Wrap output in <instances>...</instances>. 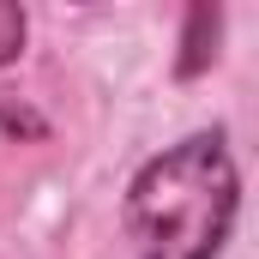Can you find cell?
Returning a JSON list of instances; mask_svg holds the SVG:
<instances>
[{
    "label": "cell",
    "instance_id": "1",
    "mask_svg": "<svg viewBox=\"0 0 259 259\" xmlns=\"http://www.w3.org/2000/svg\"><path fill=\"white\" fill-rule=\"evenodd\" d=\"M241 211V175L223 133H193L151 157L127 187V235L139 259H217Z\"/></svg>",
    "mask_w": 259,
    "mask_h": 259
},
{
    "label": "cell",
    "instance_id": "2",
    "mask_svg": "<svg viewBox=\"0 0 259 259\" xmlns=\"http://www.w3.org/2000/svg\"><path fill=\"white\" fill-rule=\"evenodd\" d=\"M217 42H223V6H187L181 55H175V78H199L205 66L217 61Z\"/></svg>",
    "mask_w": 259,
    "mask_h": 259
},
{
    "label": "cell",
    "instance_id": "3",
    "mask_svg": "<svg viewBox=\"0 0 259 259\" xmlns=\"http://www.w3.org/2000/svg\"><path fill=\"white\" fill-rule=\"evenodd\" d=\"M18 49H24V12L0 0V66L18 61Z\"/></svg>",
    "mask_w": 259,
    "mask_h": 259
}]
</instances>
